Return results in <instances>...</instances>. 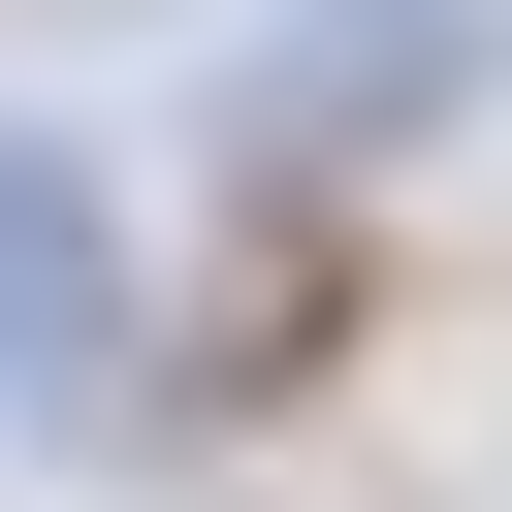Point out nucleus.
Instances as JSON below:
<instances>
[{"mask_svg": "<svg viewBox=\"0 0 512 512\" xmlns=\"http://www.w3.org/2000/svg\"><path fill=\"white\" fill-rule=\"evenodd\" d=\"M0 384H32V416L128 384V224H96V160H32V128H0Z\"/></svg>", "mask_w": 512, "mask_h": 512, "instance_id": "nucleus-1", "label": "nucleus"}, {"mask_svg": "<svg viewBox=\"0 0 512 512\" xmlns=\"http://www.w3.org/2000/svg\"><path fill=\"white\" fill-rule=\"evenodd\" d=\"M448 96H480V0H352V32L288 64V128H320V160H384V128H448Z\"/></svg>", "mask_w": 512, "mask_h": 512, "instance_id": "nucleus-2", "label": "nucleus"}, {"mask_svg": "<svg viewBox=\"0 0 512 512\" xmlns=\"http://www.w3.org/2000/svg\"><path fill=\"white\" fill-rule=\"evenodd\" d=\"M320 352H352V256H256V288H224V352H192V384H320Z\"/></svg>", "mask_w": 512, "mask_h": 512, "instance_id": "nucleus-3", "label": "nucleus"}]
</instances>
